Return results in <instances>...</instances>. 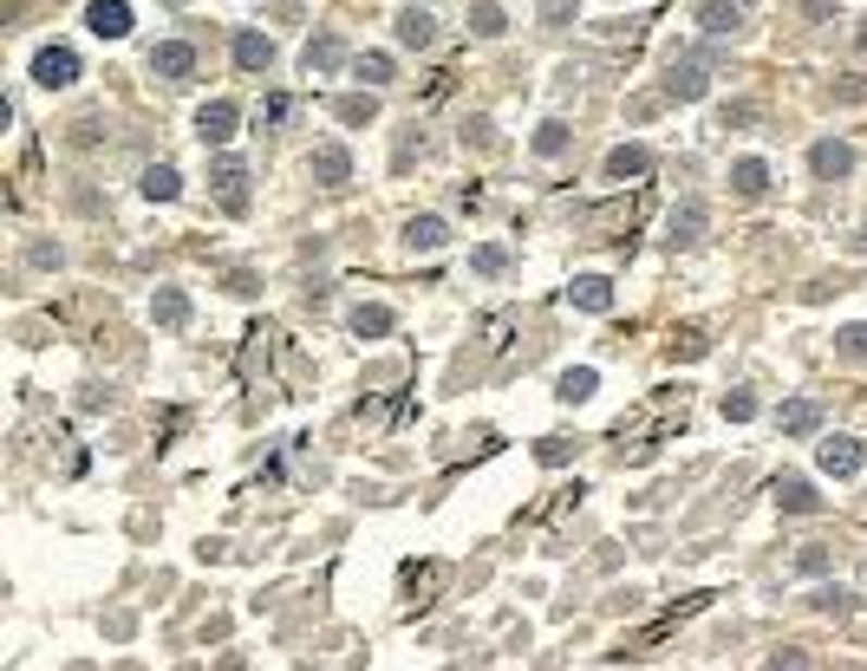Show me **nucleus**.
<instances>
[{"label":"nucleus","instance_id":"26","mask_svg":"<svg viewBox=\"0 0 867 671\" xmlns=\"http://www.w3.org/2000/svg\"><path fill=\"white\" fill-rule=\"evenodd\" d=\"M561 150H568V124H561V117H548V124L535 131V157H561Z\"/></svg>","mask_w":867,"mask_h":671},{"label":"nucleus","instance_id":"25","mask_svg":"<svg viewBox=\"0 0 867 671\" xmlns=\"http://www.w3.org/2000/svg\"><path fill=\"white\" fill-rule=\"evenodd\" d=\"M470 26H476L483 39H503V33H509V20H503L496 0H476V7H470Z\"/></svg>","mask_w":867,"mask_h":671},{"label":"nucleus","instance_id":"8","mask_svg":"<svg viewBox=\"0 0 867 671\" xmlns=\"http://www.w3.org/2000/svg\"><path fill=\"white\" fill-rule=\"evenodd\" d=\"M698 26H705L711 39L744 33V0H705V7H698Z\"/></svg>","mask_w":867,"mask_h":671},{"label":"nucleus","instance_id":"20","mask_svg":"<svg viewBox=\"0 0 867 671\" xmlns=\"http://www.w3.org/2000/svg\"><path fill=\"white\" fill-rule=\"evenodd\" d=\"M594 385H600V378H594V365H574V372H561L555 398H561V405H587V398H594Z\"/></svg>","mask_w":867,"mask_h":671},{"label":"nucleus","instance_id":"6","mask_svg":"<svg viewBox=\"0 0 867 671\" xmlns=\"http://www.w3.org/2000/svg\"><path fill=\"white\" fill-rule=\"evenodd\" d=\"M150 72H157V78H189V72H196V46L157 39V46H150Z\"/></svg>","mask_w":867,"mask_h":671},{"label":"nucleus","instance_id":"5","mask_svg":"<svg viewBox=\"0 0 867 671\" xmlns=\"http://www.w3.org/2000/svg\"><path fill=\"white\" fill-rule=\"evenodd\" d=\"M816 463H822V476H862L867 450L855 444V437H829V444L816 450Z\"/></svg>","mask_w":867,"mask_h":671},{"label":"nucleus","instance_id":"24","mask_svg":"<svg viewBox=\"0 0 867 671\" xmlns=\"http://www.w3.org/2000/svg\"><path fill=\"white\" fill-rule=\"evenodd\" d=\"M150 320H163V326H183V320H189V300H183L176 287H157V300H150Z\"/></svg>","mask_w":867,"mask_h":671},{"label":"nucleus","instance_id":"23","mask_svg":"<svg viewBox=\"0 0 867 671\" xmlns=\"http://www.w3.org/2000/svg\"><path fill=\"white\" fill-rule=\"evenodd\" d=\"M176 189H183V183H176L170 163H150V170H144V196H150V202H176Z\"/></svg>","mask_w":867,"mask_h":671},{"label":"nucleus","instance_id":"22","mask_svg":"<svg viewBox=\"0 0 867 671\" xmlns=\"http://www.w3.org/2000/svg\"><path fill=\"white\" fill-rule=\"evenodd\" d=\"M816 424H822V405H816V398H796V405H783V431H790V437H809Z\"/></svg>","mask_w":867,"mask_h":671},{"label":"nucleus","instance_id":"7","mask_svg":"<svg viewBox=\"0 0 867 671\" xmlns=\"http://www.w3.org/2000/svg\"><path fill=\"white\" fill-rule=\"evenodd\" d=\"M85 26H91L98 39H124V33H131V0H91V7H85Z\"/></svg>","mask_w":867,"mask_h":671},{"label":"nucleus","instance_id":"4","mask_svg":"<svg viewBox=\"0 0 867 671\" xmlns=\"http://www.w3.org/2000/svg\"><path fill=\"white\" fill-rule=\"evenodd\" d=\"M235 124H241V111H235L228 98L202 104V111H196V137H202V150H209V144H228V137H235Z\"/></svg>","mask_w":867,"mask_h":671},{"label":"nucleus","instance_id":"33","mask_svg":"<svg viewBox=\"0 0 867 671\" xmlns=\"http://www.w3.org/2000/svg\"><path fill=\"white\" fill-rule=\"evenodd\" d=\"M568 13H574V0H542V20H548V26H561Z\"/></svg>","mask_w":867,"mask_h":671},{"label":"nucleus","instance_id":"14","mask_svg":"<svg viewBox=\"0 0 867 671\" xmlns=\"http://www.w3.org/2000/svg\"><path fill=\"white\" fill-rule=\"evenodd\" d=\"M777 509H790V515H816V509H822V496H816L803 476H777Z\"/></svg>","mask_w":867,"mask_h":671},{"label":"nucleus","instance_id":"12","mask_svg":"<svg viewBox=\"0 0 867 671\" xmlns=\"http://www.w3.org/2000/svg\"><path fill=\"white\" fill-rule=\"evenodd\" d=\"M346 176H352V157H346V144H320V150H313V183L339 189Z\"/></svg>","mask_w":867,"mask_h":671},{"label":"nucleus","instance_id":"28","mask_svg":"<svg viewBox=\"0 0 867 671\" xmlns=\"http://www.w3.org/2000/svg\"><path fill=\"white\" fill-rule=\"evenodd\" d=\"M835 352H842V359H867V320H855V326L835 333Z\"/></svg>","mask_w":867,"mask_h":671},{"label":"nucleus","instance_id":"13","mask_svg":"<svg viewBox=\"0 0 867 671\" xmlns=\"http://www.w3.org/2000/svg\"><path fill=\"white\" fill-rule=\"evenodd\" d=\"M568 300H574L581 313H607V307H614V281H600V274H581V281L568 287Z\"/></svg>","mask_w":867,"mask_h":671},{"label":"nucleus","instance_id":"19","mask_svg":"<svg viewBox=\"0 0 867 671\" xmlns=\"http://www.w3.org/2000/svg\"><path fill=\"white\" fill-rule=\"evenodd\" d=\"M346 326H352L359 339H385L398 320H392V307H352V320H346Z\"/></svg>","mask_w":867,"mask_h":671},{"label":"nucleus","instance_id":"18","mask_svg":"<svg viewBox=\"0 0 867 671\" xmlns=\"http://www.w3.org/2000/svg\"><path fill=\"white\" fill-rule=\"evenodd\" d=\"M705 222H711V209H705V202L672 209V241H705Z\"/></svg>","mask_w":867,"mask_h":671},{"label":"nucleus","instance_id":"16","mask_svg":"<svg viewBox=\"0 0 867 671\" xmlns=\"http://www.w3.org/2000/svg\"><path fill=\"white\" fill-rule=\"evenodd\" d=\"M653 170V157L640 150V144H620V150H607V183H627V176H646Z\"/></svg>","mask_w":867,"mask_h":671},{"label":"nucleus","instance_id":"34","mask_svg":"<svg viewBox=\"0 0 867 671\" xmlns=\"http://www.w3.org/2000/svg\"><path fill=\"white\" fill-rule=\"evenodd\" d=\"M770 671H809V659H803V653H777V659H770Z\"/></svg>","mask_w":867,"mask_h":671},{"label":"nucleus","instance_id":"30","mask_svg":"<svg viewBox=\"0 0 867 671\" xmlns=\"http://www.w3.org/2000/svg\"><path fill=\"white\" fill-rule=\"evenodd\" d=\"M470 268H476V274H509V248H476Z\"/></svg>","mask_w":867,"mask_h":671},{"label":"nucleus","instance_id":"21","mask_svg":"<svg viewBox=\"0 0 867 671\" xmlns=\"http://www.w3.org/2000/svg\"><path fill=\"white\" fill-rule=\"evenodd\" d=\"M731 183H738V196H764V189H770V163H764V157H744V163L731 170Z\"/></svg>","mask_w":867,"mask_h":671},{"label":"nucleus","instance_id":"31","mask_svg":"<svg viewBox=\"0 0 867 671\" xmlns=\"http://www.w3.org/2000/svg\"><path fill=\"white\" fill-rule=\"evenodd\" d=\"M339 117H346V124H366V117H372V98H339Z\"/></svg>","mask_w":867,"mask_h":671},{"label":"nucleus","instance_id":"35","mask_svg":"<svg viewBox=\"0 0 867 671\" xmlns=\"http://www.w3.org/2000/svg\"><path fill=\"white\" fill-rule=\"evenodd\" d=\"M862 46H867V26H862Z\"/></svg>","mask_w":867,"mask_h":671},{"label":"nucleus","instance_id":"27","mask_svg":"<svg viewBox=\"0 0 867 671\" xmlns=\"http://www.w3.org/2000/svg\"><path fill=\"white\" fill-rule=\"evenodd\" d=\"M352 72H359L366 85H385V78H392V59H385V52H359V59H352Z\"/></svg>","mask_w":867,"mask_h":671},{"label":"nucleus","instance_id":"10","mask_svg":"<svg viewBox=\"0 0 867 671\" xmlns=\"http://www.w3.org/2000/svg\"><path fill=\"white\" fill-rule=\"evenodd\" d=\"M444 241H450L444 215H411V222H405V248H411V254H437Z\"/></svg>","mask_w":867,"mask_h":671},{"label":"nucleus","instance_id":"32","mask_svg":"<svg viewBox=\"0 0 867 671\" xmlns=\"http://www.w3.org/2000/svg\"><path fill=\"white\" fill-rule=\"evenodd\" d=\"M751 117H757L751 104H731V111H718V131H731V124H751Z\"/></svg>","mask_w":867,"mask_h":671},{"label":"nucleus","instance_id":"2","mask_svg":"<svg viewBox=\"0 0 867 671\" xmlns=\"http://www.w3.org/2000/svg\"><path fill=\"white\" fill-rule=\"evenodd\" d=\"M705 85H711V65H705L698 52H685V59H672V72H666V98H679V104H692V98H705Z\"/></svg>","mask_w":867,"mask_h":671},{"label":"nucleus","instance_id":"17","mask_svg":"<svg viewBox=\"0 0 867 671\" xmlns=\"http://www.w3.org/2000/svg\"><path fill=\"white\" fill-rule=\"evenodd\" d=\"M339 65H346V46H339L333 33L307 39V72H339Z\"/></svg>","mask_w":867,"mask_h":671},{"label":"nucleus","instance_id":"11","mask_svg":"<svg viewBox=\"0 0 867 671\" xmlns=\"http://www.w3.org/2000/svg\"><path fill=\"white\" fill-rule=\"evenodd\" d=\"M228 52H235L241 72H268V65H274V39H268V33H235Z\"/></svg>","mask_w":867,"mask_h":671},{"label":"nucleus","instance_id":"15","mask_svg":"<svg viewBox=\"0 0 867 671\" xmlns=\"http://www.w3.org/2000/svg\"><path fill=\"white\" fill-rule=\"evenodd\" d=\"M431 39H437V20H431L424 7H405V13H398V46H418V52H424Z\"/></svg>","mask_w":867,"mask_h":671},{"label":"nucleus","instance_id":"9","mask_svg":"<svg viewBox=\"0 0 867 671\" xmlns=\"http://www.w3.org/2000/svg\"><path fill=\"white\" fill-rule=\"evenodd\" d=\"M809 170H816V176H829V183H835V176H849V170H855V150H849V144H842V137H822V144H816V150H809Z\"/></svg>","mask_w":867,"mask_h":671},{"label":"nucleus","instance_id":"3","mask_svg":"<svg viewBox=\"0 0 867 671\" xmlns=\"http://www.w3.org/2000/svg\"><path fill=\"white\" fill-rule=\"evenodd\" d=\"M209 183H215V196H222V209H228V215H241V209H248V163H241V157H215Z\"/></svg>","mask_w":867,"mask_h":671},{"label":"nucleus","instance_id":"29","mask_svg":"<svg viewBox=\"0 0 867 671\" xmlns=\"http://www.w3.org/2000/svg\"><path fill=\"white\" fill-rule=\"evenodd\" d=\"M757 418V398L751 392H724V424H751Z\"/></svg>","mask_w":867,"mask_h":671},{"label":"nucleus","instance_id":"1","mask_svg":"<svg viewBox=\"0 0 867 671\" xmlns=\"http://www.w3.org/2000/svg\"><path fill=\"white\" fill-rule=\"evenodd\" d=\"M72 78H78V52H72V46H39V59H33V85L65 91Z\"/></svg>","mask_w":867,"mask_h":671}]
</instances>
